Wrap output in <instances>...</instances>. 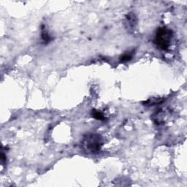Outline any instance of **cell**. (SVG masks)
I'll return each mask as SVG.
<instances>
[{
	"label": "cell",
	"instance_id": "4",
	"mask_svg": "<svg viewBox=\"0 0 187 187\" xmlns=\"http://www.w3.org/2000/svg\"><path fill=\"white\" fill-rule=\"evenodd\" d=\"M41 38H42V40H43V43H46V44L50 43V42H51V40H52L51 37L50 36L49 33H48L47 30H46V29H45L44 27H43V29H42Z\"/></svg>",
	"mask_w": 187,
	"mask_h": 187
},
{
	"label": "cell",
	"instance_id": "1",
	"mask_svg": "<svg viewBox=\"0 0 187 187\" xmlns=\"http://www.w3.org/2000/svg\"><path fill=\"white\" fill-rule=\"evenodd\" d=\"M103 145V139L99 134L88 133L83 137L81 148L84 152L90 154H98Z\"/></svg>",
	"mask_w": 187,
	"mask_h": 187
},
{
	"label": "cell",
	"instance_id": "6",
	"mask_svg": "<svg viewBox=\"0 0 187 187\" xmlns=\"http://www.w3.org/2000/svg\"><path fill=\"white\" fill-rule=\"evenodd\" d=\"M133 52H128L126 53L124 55H122L120 57V61L121 62H127L128 61H130L133 58Z\"/></svg>",
	"mask_w": 187,
	"mask_h": 187
},
{
	"label": "cell",
	"instance_id": "2",
	"mask_svg": "<svg viewBox=\"0 0 187 187\" xmlns=\"http://www.w3.org/2000/svg\"><path fill=\"white\" fill-rule=\"evenodd\" d=\"M173 37V32L167 27H160L157 29L156 33L154 43L162 50H167L171 44Z\"/></svg>",
	"mask_w": 187,
	"mask_h": 187
},
{
	"label": "cell",
	"instance_id": "3",
	"mask_svg": "<svg viewBox=\"0 0 187 187\" xmlns=\"http://www.w3.org/2000/svg\"><path fill=\"white\" fill-rule=\"evenodd\" d=\"M125 28L130 32H133L136 29L138 26V18L134 13H130L125 17Z\"/></svg>",
	"mask_w": 187,
	"mask_h": 187
},
{
	"label": "cell",
	"instance_id": "5",
	"mask_svg": "<svg viewBox=\"0 0 187 187\" xmlns=\"http://www.w3.org/2000/svg\"><path fill=\"white\" fill-rule=\"evenodd\" d=\"M91 116H92L93 118L97 119V120L103 121L105 119V117L104 116L102 113H101L99 110H93L92 112H91Z\"/></svg>",
	"mask_w": 187,
	"mask_h": 187
},
{
	"label": "cell",
	"instance_id": "7",
	"mask_svg": "<svg viewBox=\"0 0 187 187\" xmlns=\"http://www.w3.org/2000/svg\"><path fill=\"white\" fill-rule=\"evenodd\" d=\"M1 160L3 164H4V162H6V156L4 155L3 152H1Z\"/></svg>",
	"mask_w": 187,
	"mask_h": 187
}]
</instances>
